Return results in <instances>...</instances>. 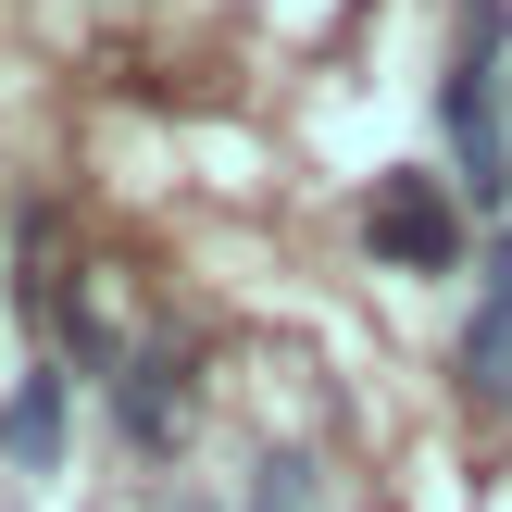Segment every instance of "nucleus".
<instances>
[{
  "label": "nucleus",
  "instance_id": "nucleus-1",
  "mask_svg": "<svg viewBox=\"0 0 512 512\" xmlns=\"http://www.w3.org/2000/svg\"><path fill=\"white\" fill-rule=\"evenodd\" d=\"M438 125H450V188H463L475 213H500L512 200V63L463 50L450 88H438Z\"/></svg>",
  "mask_w": 512,
  "mask_h": 512
},
{
  "label": "nucleus",
  "instance_id": "nucleus-2",
  "mask_svg": "<svg viewBox=\"0 0 512 512\" xmlns=\"http://www.w3.org/2000/svg\"><path fill=\"white\" fill-rule=\"evenodd\" d=\"M363 238L388 250L400 275H450V263H463V225H450V200L425 188V175H375V213H363Z\"/></svg>",
  "mask_w": 512,
  "mask_h": 512
},
{
  "label": "nucleus",
  "instance_id": "nucleus-3",
  "mask_svg": "<svg viewBox=\"0 0 512 512\" xmlns=\"http://www.w3.org/2000/svg\"><path fill=\"white\" fill-rule=\"evenodd\" d=\"M113 425H125V450L163 463L175 425H188V363H175V350H125L113 363Z\"/></svg>",
  "mask_w": 512,
  "mask_h": 512
},
{
  "label": "nucleus",
  "instance_id": "nucleus-4",
  "mask_svg": "<svg viewBox=\"0 0 512 512\" xmlns=\"http://www.w3.org/2000/svg\"><path fill=\"white\" fill-rule=\"evenodd\" d=\"M0 450H13L25 475H50V463H63V375H50V363L25 375L13 400H0Z\"/></svg>",
  "mask_w": 512,
  "mask_h": 512
},
{
  "label": "nucleus",
  "instance_id": "nucleus-5",
  "mask_svg": "<svg viewBox=\"0 0 512 512\" xmlns=\"http://www.w3.org/2000/svg\"><path fill=\"white\" fill-rule=\"evenodd\" d=\"M463 388L475 400L512 388V300H475V325H463Z\"/></svg>",
  "mask_w": 512,
  "mask_h": 512
},
{
  "label": "nucleus",
  "instance_id": "nucleus-6",
  "mask_svg": "<svg viewBox=\"0 0 512 512\" xmlns=\"http://www.w3.org/2000/svg\"><path fill=\"white\" fill-rule=\"evenodd\" d=\"M238 512H325V488H313V463H300V450H263Z\"/></svg>",
  "mask_w": 512,
  "mask_h": 512
},
{
  "label": "nucleus",
  "instance_id": "nucleus-7",
  "mask_svg": "<svg viewBox=\"0 0 512 512\" xmlns=\"http://www.w3.org/2000/svg\"><path fill=\"white\" fill-rule=\"evenodd\" d=\"M500 38H512V0H463V50H488V63H500Z\"/></svg>",
  "mask_w": 512,
  "mask_h": 512
},
{
  "label": "nucleus",
  "instance_id": "nucleus-8",
  "mask_svg": "<svg viewBox=\"0 0 512 512\" xmlns=\"http://www.w3.org/2000/svg\"><path fill=\"white\" fill-rule=\"evenodd\" d=\"M475 275H488V300H512V238H488V263H475Z\"/></svg>",
  "mask_w": 512,
  "mask_h": 512
},
{
  "label": "nucleus",
  "instance_id": "nucleus-9",
  "mask_svg": "<svg viewBox=\"0 0 512 512\" xmlns=\"http://www.w3.org/2000/svg\"><path fill=\"white\" fill-rule=\"evenodd\" d=\"M175 512H213V500H175Z\"/></svg>",
  "mask_w": 512,
  "mask_h": 512
}]
</instances>
